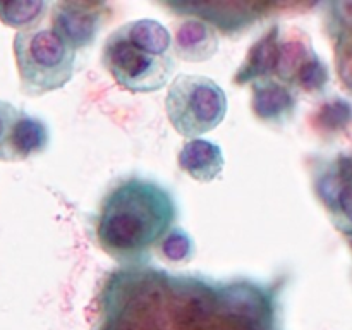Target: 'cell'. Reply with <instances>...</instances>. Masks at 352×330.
Wrapping results in <instances>:
<instances>
[{"label": "cell", "instance_id": "cell-17", "mask_svg": "<svg viewBox=\"0 0 352 330\" xmlns=\"http://www.w3.org/2000/svg\"><path fill=\"white\" fill-rule=\"evenodd\" d=\"M160 256L170 263H186L195 256V241L181 227H172L157 244Z\"/></svg>", "mask_w": 352, "mask_h": 330}, {"label": "cell", "instance_id": "cell-11", "mask_svg": "<svg viewBox=\"0 0 352 330\" xmlns=\"http://www.w3.org/2000/svg\"><path fill=\"white\" fill-rule=\"evenodd\" d=\"M177 160L179 167L198 182L215 181L226 165L222 148L201 138L186 141Z\"/></svg>", "mask_w": 352, "mask_h": 330}, {"label": "cell", "instance_id": "cell-8", "mask_svg": "<svg viewBox=\"0 0 352 330\" xmlns=\"http://www.w3.org/2000/svg\"><path fill=\"white\" fill-rule=\"evenodd\" d=\"M165 6L175 12H181L182 16L198 17L223 34H236L248 30L274 7L270 3L244 2H170Z\"/></svg>", "mask_w": 352, "mask_h": 330}, {"label": "cell", "instance_id": "cell-20", "mask_svg": "<svg viewBox=\"0 0 352 330\" xmlns=\"http://www.w3.org/2000/svg\"><path fill=\"white\" fill-rule=\"evenodd\" d=\"M337 71L344 85L352 89V40L342 41L337 48Z\"/></svg>", "mask_w": 352, "mask_h": 330}, {"label": "cell", "instance_id": "cell-19", "mask_svg": "<svg viewBox=\"0 0 352 330\" xmlns=\"http://www.w3.org/2000/svg\"><path fill=\"white\" fill-rule=\"evenodd\" d=\"M327 82H329V67L318 55L313 54L296 76L294 86L308 93H315L325 88Z\"/></svg>", "mask_w": 352, "mask_h": 330}, {"label": "cell", "instance_id": "cell-5", "mask_svg": "<svg viewBox=\"0 0 352 330\" xmlns=\"http://www.w3.org/2000/svg\"><path fill=\"white\" fill-rule=\"evenodd\" d=\"M102 62L117 85L131 93H153L164 88L175 69L174 55H157L129 43L113 31L102 50Z\"/></svg>", "mask_w": 352, "mask_h": 330}, {"label": "cell", "instance_id": "cell-18", "mask_svg": "<svg viewBox=\"0 0 352 330\" xmlns=\"http://www.w3.org/2000/svg\"><path fill=\"white\" fill-rule=\"evenodd\" d=\"M352 120V107L346 100L336 98L327 102L315 117L316 126L325 131H340Z\"/></svg>", "mask_w": 352, "mask_h": 330}, {"label": "cell", "instance_id": "cell-6", "mask_svg": "<svg viewBox=\"0 0 352 330\" xmlns=\"http://www.w3.org/2000/svg\"><path fill=\"white\" fill-rule=\"evenodd\" d=\"M48 144L43 120L0 100V162H19L40 153Z\"/></svg>", "mask_w": 352, "mask_h": 330}, {"label": "cell", "instance_id": "cell-21", "mask_svg": "<svg viewBox=\"0 0 352 330\" xmlns=\"http://www.w3.org/2000/svg\"><path fill=\"white\" fill-rule=\"evenodd\" d=\"M347 237H349V243H351V246H352V230H351V232H347Z\"/></svg>", "mask_w": 352, "mask_h": 330}, {"label": "cell", "instance_id": "cell-10", "mask_svg": "<svg viewBox=\"0 0 352 330\" xmlns=\"http://www.w3.org/2000/svg\"><path fill=\"white\" fill-rule=\"evenodd\" d=\"M253 100L251 109L260 120L268 124H284L294 113L296 96L289 86L282 85L274 78L260 79L253 82Z\"/></svg>", "mask_w": 352, "mask_h": 330}, {"label": "cell", "instance_id": "cell-15", "mask_svg": "<svg viewBox=\"0 0 352 330\" xmlns=\"http://www.w3.org/2000/svg\"><path fill=\"white\" fill-rule=\"evenodd\" d=\"M316 191L330 210H339L352 222V181H344L337 172L318 177Z\"/></svg>", "mask_w": 352, "mask_h": 330}, {"label": "cell", "instance_id": "cell-12", "mask_svg": "<svg viewBox=\"0 0 352 330\" xmlns=\"http://www.w3.org/2000/svg\"><path fill=\"white\" fill-rule=\"evenodd\" d=\"M174 55L186 62H205L219 50L215 30L199 19H188L177 28L172 40Z\"/></svg>", "mask_w": 352, "mask_h": 330}, {"label": "cell", "instance_id": "cell-13", "mask_svg": "<svg viewBox=\"0 0 352 330\" xmlns=\"http://www.w3.org/2000/svg\"><path fill=\"white\" fill-rule=\"evenodd\" d=\"M313 54L315 50L302 33L292 31L285 38L280 36L277 69H275V76L278 81L285 86L294 85L296 76Z\"/></svg>", "mask_w": 352, "mask_h": 330}, {"label": "cell", "instance_id": "cell-16", "mask_svg": "<svg viewBox=\"0 0 352 330\" xmlns=\"http://www.w3.org/2000/svg\"><path fill=\"white\" fill-rule=\"evenodd\" d=\"M48 3L41 0H19V2H0V21L19 31L36 26L45 16Z\"/></svg>", "mask_w": 352, "mask_h": 330}, {"label": "cell", "instance_id": "cell-14", "mask_svg": "<svg viewBox=\"0 0 352 330\" xmlns=\"http://www.w3.org/2000/svg\"><path fill=\"white\" fill-rule=\"evenodd\" d=\"M119 34L129 43L157 55L172 54V36L167 28L155 19H138L119 28Z\"/></svg>", "mask_w": 352, "mask_h": 330}, {"label": "cell", "instance_id": "cell-3", "mask_svg": "<svg viewBox=\"0 0 352 330\" xmlns=\"http://www.w3.org/2000/svg\"><path fill=\"white\" fill-rule=\"evenodd\" d=\"M14 55L21 86L28 95H45L67 85L74 76L76 52L48 28L17 31Z\"/></svg>", "mask_w": 352, "mask_h": 330}, {"label": "cell", "instance_id": "cell-2", "mask_svg": "<svg viewBox=\"0 0 352 330\" xmlns=\"http://www.w3.org/2000/svg\"><path fill=\"white\" fill-rule=\"evenodd\" d=\"M175 215L174 198L158 182L124 179L103 198L96 217V241L116 260L140 265L172 229Z\"/></svg>", "mask_w": 352, "mask_h": 330}, {"label": "cell", "instance_id": "cell-9", "mask_svg": "<svg viewBox=\"0 0 352 330\" xmlns=\"http://www.w3.org/2000/svg\"><path fill=\"white\" fill-rule=\"evenodd\" d=\"M278 45H280V26L274 24L251 45L246 58L234 76V82L243 86L248 82L275 76L278 60Z\"/></svg>", "mask_w": 352, "mask_h": 330}, {"label": "cell", "instance_id": "cell-1", "mask_svg": "<svg viewBox=\"0 0 352 330\" xmlns=\"http://www.w3.org/2000/svg\"><path fill=\"white\" fill-rule=\"evenodd\" d=\"M280 291L278 282L126 265L100 287L95 330H278Z\"/></svg>", "mask_w": 352, "mask_h": 330}, {"label": "cell", "instance_id": "cell-4", "mask_svg": "<svg viewBox=\"0 0 352 330\" xmlns=\"http://www.w3.org/2000/svg\"><path fill=\"white\" fill-rule=\"evenodd\" d=\"M168 120L184 138H198L222 124L227 116V95L213 79L198 74H179L165 98Z\"/></svg>", "mask_w": 352, "mask_h": 330}, {"label": "cell", "instance_id": "cell-7", "mask_svg": "<svg viewBox=\"0 0 352 330\" xmlns=\"http://www.w3.org/2000/svg\"><path fill=\"white\" fill-rule=\"evenodd\" d=\"M105 16V3L58 2L52 7V31L78 52L96 40Z\"/></svg>", "mask_w": 352, "mask_h": 330}]
</instances>
